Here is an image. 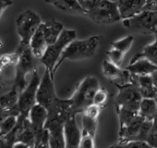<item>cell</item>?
I'll list each match as a JSON object with an SVG mask.
<instances>
[{
	"mask_svg": "<svg viewBox=\"0 0 157 148\" xmlns=\"http://www.w3.org/2000/svg\"><path fill=\"white\" fill-rule=\"evenodd\" d=\"M48 116L44 128L49 130L50 147L51 148H65L64 125L70 116H75L72 111L70 98L61 99L56 97L53 105L47 109Z\"/></svg>",
	"mask_w": 157,
	"mask_h": 148,
	"instance_id": "1",
	"label": "cell"
},
{
	"mask_svg": "<svg viewBox=\"0 0 157 148\" xmlns=\"http://www.w3.org/2000/svg\"><path fill=\"white\" fill-rule=\"evenodd\" d=\"M101 40H102L101 35H94L86 39H81V40L75 39L72 42H70L63 51L56 65L55 66L54 75L65 60L76 61V60H83L93 57L96 54L99 48Z\"/></svg>",
	"mask_w": 157,
	"mask_h": 148,
	"instance_id": "2",
	"label": "cell"
},
{
	"mask_svg": "<svg viewBox=\"0 0 157 148\" xmlns=\"http://www.w3.org/2000/svg\"><path fill=\"white\" fill-rule=\"evenodd\" d=\"M100 88V84L95 76L85 77L78 84L77 90L70 97L72 111L76 116L82 114L94 102V97L97 90Z\"/></svg>",
	"mask_w": 157,
	"mask_h": 148,
	"instance_id": "3",
	"label": "cell"
},
{
	"mask_svg": "<svg viewBox=\"0 0 157 148\" xmlns=\"http://www.w3.org/2000/svg\"><path fill=\"white\" fill-rule=\"evenodd\" d=\"M41 24L42 21L40 16L33 10H27L19 15L16 20V28L21 42L16 50L17 56L30 46L31 39Z\"/></svg>",
	"mask_w": 157,
	"mask_h": 148,
	"instance_id": "4",
	"label": "cell"
},
{
	"mask_svg": "<svg viewBox=\"0 0 157 148\" xmlns=\"http://www.w3.org/2000/svg\"><path fill=\"white\" fill-rule=\"evenodd\" d=\"M77 37V33L73 30L64 29L58 39L48 45L44 55L40 59L41 62L44 65L45 68L49 69L51 74L54 76V68L56 65L60 56L62 55L65 48L68 45L70 42L75 40Z\"/></svg>",
	"mask_w": 157,
	"mask_h": 148,
	"instance_id": "5",
	"label": "cell"
},
{
	"mask_svg": "<svg viewBox=\"0 0 157 148\" xmlns=\"http://www.w3.org/2000/svg\"><path fill=\"white\" fill-rule=\"evenodd\" d=\"M85 16L101 25L113 24L122 20L117 1L114 2L111 0H101L93 10L86 13Z\"/></svg>",
	"mask_w": 157,
	"mask_h": 148,
	"instance_id": "6",
	"label": "cell"
},
{
	"mask_svg": "<svg viewBox=\"0 0 157 148\" xmlns=\"http://www.w3.org/2000/svg\"><path fill=\"white\" fill-rule=\"evenodd\" d=\"M123 25L140 34H154L157 29V11L143 10L129 19L123 20Z\"/></svg>",
	"mask_w": 157,
	"mask_h": 148,
	"instance_id": "7",
	"label": "cell"
},
{
	"mask_svg": "<svg viewBox=\"0 0 157 148\" xmlns=\"http://www.w3.org/2000/svg\"><path fill=\"white\" fill-rule=\"evenodd\" d=\"M117 88L118 93L115 98L116 110L117 111L122 108H128L139 112L140 102L143 97L138 87L133 83H129Z\"/></svg>",
	"mask_w": 157,
	"mask_h": 148,
	"instance_id": "8",
	"label": "cell"
},
{
	"mask_svg": "<svg viewBox=\"0 0 157 148\" xmlns=\"http://www.w3.org/2000/svg\"><path fill=\"white\" fill-rule=\"evenodd\" d=\"M41 82V77L38 73V69L34 68L33 70V75L30 83L24 90L20 94L18 106L20 108V115L29 118V113L31 108L37 103L36 102V94L38 90L39 84Z\"/></svg>",
	"mask_w": 157,
	"mask_h": 148,
	"instance_id": "9",
	"label": "cell"
},
{
	"mask_svg": "<svg viewBox=\"0 0 157 148\" xmlns=\"http://www.w3.org/2000/svg\"><path fill=\"white\" fill-rule=\"evenodd\" d=\"M33 57H35L31 50V47L24 49L19 56L16 65V73L13 85L21 93L27 86L26 75L34 69Z\"/></svg>",
	"mask_w": 157,
	"mask_h": 148,
	"instance_id": "10",
	"label": "cell"
},
{
	"mask_svg": "<svg viewBox=\"0 0 157 148\" xmlns=\"http://www.w3.org/2000/svg\"><path fill=\"white\" fill-rule=\"evenodd\" d=\"M56 97L57 96L56 95L54 84V76L51 74L49 69L45 68L38 86L36 94V102L37 104H40L48 109L53 105Z\"/></svg>",
	"mask_w": 157,
	"mask_h": 148,
	"instance_id": "11",
	"label": "cell"
},
{
	"mask_svg": "<svg viewBox=\"0 0 157 148\" xmlns=\"http://www.w3.org/2000/svg\"><path fill=\"white\" fill-rule=\"evenodd\" d=\"M102 71L104 76L117 87H120L131 83L130 72L115 65L110 60H105L102 64Z\"/></svg>",
	"mask_w": 157,
	"mask_h": 148,
	"instance_id": "12",
	"label": "cell"
},
{
	"mask_svg": "<svg viewBox=\"0 0 157 148\" xmlns=\"http://www.w3.org/2000/svg\"><path fill=\"white\" fill-rule=\"evenodd\" d=\"M48 116V110L44 107H43L40 104H35L30 110L29 113V119L32 125V128L34 132L35 136V147L37 143L39 142L44 130V126L45 122L47 119Z\"/></svg>",
	"mask_w": 157,
	"mask_h": 148,
	"instance_id": "13",
	"label": "cell"
},
{
	"mask_svg": "<svg viewBox=\"0 0 157 148\" xmlns=\"http://www.w3.org/2000/svg\"><path fill=\"white\" fill-rule=\"evenodd\" d=\"M75 118L76 116H70L64 125V135L67 148L80 147L82 130L78 128Z\"/></svg>",
	"mask_w": 157,
	"mask_h": 148,
	"instance_id": "14",
	"label": "cell"
},
{
	"mask_svg": "<svg viewBox=\"0 0 157 148\" xmlns=\"http://www.w3.org/2000/svg\"><path fill=\"white\" fill-rule=\"evenodd\" d=\"M117 3L121 19L123 21L143 11L147 0H117Z\"/></svg>",
	"mask_w": 157,
	"mask_h": 148,
	"instance_id": "15",
	"label": "cell"
},
{
	"mask_svg": "<svg viewBox=\"0 0 157 148\" xmlns=\"http://www.w3.org/2000/svg\"><path fill=\"white\" fill-rule=\"evenodd\" d=\"M131 83L138 87L143 98H154L157 95L151 75H131Z\"/></svg>",
	"mask_w": 157,
	"mask_h": 148,
	"instance_id": "16",
	"label": "cell"
},
{
	"mask_svg": "<svg viewBox=\"0 0 157 148\" xmlns=\"http://www.w3.org/2000/svg\"><path fill=\"white\" fill-rule=\"evenodd\" d=\"M131 75H151L157 70V66L145 57L132 58L129 65L125 68Z\"/></svg>",
	"mask_w": 157,
	"mask_h": 148,
	"instance_id": "17",
	"label": "cell"
},
{
	"mask_svg": "<svg viewBox=\"0 0 157 148\" xmlns=\"http://www.w3.org/2000/svg\"><path fill=\"white\" fill-rule=\"evenodd\" d=\"M48 45H49L46 41V38L44 36L43 27L41 24L40 27L37 29V31L35 32V33L33 34V36L31 39V42H30L31 50L36 58L41 59L43 57V56L44 55Z\"/></svg>",
	"mask_w": 157,
	"mask_h": 148,
	"instance_id": "18",
	"label": "cell"
},
{
	"mask_svg": "<svg viewBox=\"0 0 157 148\" xmlns=\"http://www.w3.org/2000/svg\"><path fill=\"white\" fill-rule=\"evenodd\" d=\"M43 31L48 45L55 43L64 30V26L58 21L52 19L45 22H42Z\"/></svg>",
	"mask_w": 157,
	"mask_h": 148,
	"instance_id": "19",
	"label": "cell"
},
{
	"mask_svg": "<svg viewBox=\"0 0 157 148\" xmlns=\"http://www.w3.org/2000/svg\"><path fill=\"white\" fill-rule=\"evenodd\" d=\"M144 119H145L144 118H142L140 114H138L123 131L118 132L119 137H118L117 143H123L128 141L134 140V138L137 136Z\"/></svg>",
	"mask_w": 157,
	"mask_h": 148,
	"instance_id": "20",
	"label": "cell"
},
{
	"mask_svg": "<svg viewBox=\"0 0 157 148\" xmlns=\"http://www.w3.org/2000/svg\"><path fill=\"white\" fill-rule=\"evenodd\" d=\"M54 6L67 13L78 14V15H86V11L82 7L78 0H58Z\"/></svg>",
	"mask_w": 157,
	"mask_h": 148,
	"instance_id": "21",
	"label": "cell"
},
{
	"mask_svg": "<svg viewBox=\"0 0 157 148\" xmlns=\"http://www.w3.org/2000/svg\"><path fill=\"white\" fill-rule=\"evenodd\" d=\"M139 114L148 120H153L157 116V105L154 98H142L139 108Z\"/></svg>",
	"mask_w": 157,
	"mask_h": 148,
	"instance_id": "22",
	"label": "cell"
},
{
	"mask_svg": "<svg viewBox=\"0 0 157 148\" xmlns=\"http://www.w3.org/2000/svg\"><path fill=\"white\" fill-rule=\"evenodd\" d=\"M145 57L151 63L157 66V33H154V40L152 43L146 45L142 52L136 54L132 58Z\"/></svg>",
	"mask_w": 157,
	"mask_h": 148,
	"instance_id": "23",
	"label": "cell"
},
{
	"mask_svg": "<svg viewBox=\"0 0 157 148\" xmlns=\"http://www.w3.org/2000/svg\"><path fill=\"white\" fill-rule=\"evenodd\" d=\"M20 91L13 85L11 90L0 96V106L4 108H10L18 105Z\"/></svg>",
	"mask_w": 157,
	"mask_h": 148,
	"instance_id": "24",
	"label": "cell"
},
{
	"mask_svg": "<svg viewBox=\"0 0 157 148\" xmlns=\"http://www.w3.org/2000/svg\"><path fill=\"white\" fill-rule=\"evenodd\" d=\"M118 119H119V132L123 131L127 126L132 121V119L139 114V112L128 109V108H122L117 111Z\"/></svg>",
	"mask_w": 157,
	"mask_h": 148,
	"instance_id": "25",
	"label": "cell"
},
{
	"mask_svg": "<svg viewBox=\"0 0 157 148\" xmlns=\"http://www.w3.org/2000/svg\"><path fill=\"white\" fill-rule=\"evenodd\" d=\"M133 42H134V37L132 35H127V36L123 37L122 39L112 42L111 47L117 48V49L120 50L121 52L127 54L129 51V49L131 48Z\"/></svg>",
	"mask_w": 157,
	"mask_h": 148,
	"instance_id": "26",
	"label": "cell"
},
{
	"mask_svg": "<svg viewBox=\"0 0 157 148\" xmlns=\"http://www.w3.org/2000/svg\"><path fill=\"white\" fill-rule=\"evenodd\" d=\"M97 120L98 119H94L85 114H82V131L89 133L95 137L96 130H97Z\"/></svg>",
	"mask_w": 157,
	"mask_h": 148,
	"instance_id": "27",
	"label": "cell"
},
{
	"mask_svg": "<svg viewBox=\"0 0 157 148\" xmlns=\"http://www.w3.org/2000/svg\"><path fill=\"white\" fill-rule=\"evenodd\" d=\"M17 121H18L17 116H10L0 123V132L2 133V135L5 136L9 134L15 128Z\"/></svg>",
	"mask_w": 157,
	"mask_h": 148,
	"instance_id": "28",
	"label": "cell"
},
{
	"mask_svg": "<svg viewBox=\"0 0 157 148\" xmlns=\"http://www.w3.org/2000/svg\"><path fill=\"white\" fill-rule=\"evenodd\" d=\"M106 55L108 56V60H110L112 63H114L115 65L120 67L123 63L124 57H125V53L121 52L120 50L111 47V49H109L106 52Z\"/></svg>",
	"mask_w": 157,
	"mask_h": 148,
	"instance_id": "29",
	"label": "cell"
},
{
	"mask_svg": "<svg viewBox=\"0 0 157 148\" xmlns=\"http://www.w3.org/2000/svg\"><path fill=\"white\" fill-rule=\"evenodd\" d=\"M152 128V120H148V119H144L137 136L134 138V140L137 141H144L146 142L151 130Z\"/></svg>",
	"mask_w": 157,
	"mask_h": 148,
	"instance_id": "30",
	"label": "cell"
},
{
	"mask_svg": "<svg viewBox=\"0 0 157 148\" xmlns=\"http://www.w3.org/2000/svg\"><path fill=\"white\" fill-rule=\"evenodd\" d=\"M108 97H109L108 92L105 89L100 87L97 90V92L95 93V95H94L93 104H95L97 106H100L102 107H105V104H106V102L108 100Z\"/></svg>",
	"mask_w": 157,
	"mask_h": 148,
	"instance_id": "31",
	"label": "cell"
},
{
	"mask_svg": "<svg viewBox=\"0 0 157 148\" xmlns=\"http://www.w3.org/2000/svg\"><path fill=\"white\" fill-rule=\"evenodd\" d=\"M111 147H124V148H151L149 143L144 141H137V140H130L123 143L114 144Z\"/></svg>",
	"mask_w": 157,
	"mask_h": 148,
	"instance_id": "32",
	"label": "cell"
},
{
	"mask_svg": "<svg viewBox=\"0 0 157 148\" xmlns=\"http://www.w3.org/2000/svg\"><path fill=\"white\" fill-rule=\"evenodd\" d=\"M81 148H94L95 147L94 144V136L82 131V139L80 142Z\"/></svg>",
	"mask_w": 157,
	"mask_h": 148,
	"instance_id": "33",
	"label": "cell"
},
{
	"mask_svg": "<svg viewBox=\"0 0 157 148\" xmlns=\"http://www.w3.org/2000/svg\"><path fill=\"white\" fill-rule=\"evenodd\" d=\"M101 0H78V2L82 5V7L84 9V10L86 11V13L93 10Z\"/></svg>",
	"mask_w": 157,
	"mask_h": 148,
	"instance_id": "34",
	"label": "cell"
},
{
	"mask_svg": "<svg viewBox=\"0 0 157 148\" xmlns=\"http://www.w3.org/2000/svg\"><path fill=\"white\" fill-rule=\"evenodd\" d=\"M11 5H13L12 0H0V19H1L3 12Z\"/></svg>",
	"mask_w": 157,
	"mask_h": 148,
	"instance_id": "35",
	"label": "cell"
},
{
	"mask_svg": "<svg viewBox=\"0 0 157 148\" xmlns=\"http://www.w3.org/2000/svg\"><path fill=\"white\" fill-rule=\"evenodd\" d=\"M144 10L157 11V0H147Z\"/></svg>",
	"mask_w": 157,
	"mask_h": 148,
	"instance_id": "36",
	"label": "cell"
},
{
	"mask_svg": "<svg viewBox=\"0 0 157 148\" xmlns=\"http://www.w3.org/2000/svg\"><path fill=\"white\" fill-rule=\"evenodd\" d=\"M151 77H152V80H153L154 85H155V87H156V89H157V70L151 74Z\"/></svg>",
	"mask_w": 157,
	"mask_h": 148,
	"instance_id": "37",
	"label": "cell"
},
{
	"mask_svg": "<svg viewBox=\"0 0 157 148\" xmlns=\"http://www.w3.org/2000/svg\"><path fill=\"white\" fill-rule=\"evenodd\" d=\"M44 3L46 4H51V5H54L55 3H56L58 0H44Z\"/></svg>",
	"mask_w": 157,
	"mask_h": 148,
	"instance_id": "38",
	"label": "cell"
},
{
	"mask_svg": "<svg viewBox=\"0 0 157 148\" xmlns=\"http://www.w3.org/2000/svg\"><path fill=\"white\" fill-rule=\"evenodd\" d=\"M2 142H3V135L0 132V146H2Z\"/></svg>",
	"mask_w": 157,
	"mask_h": 148,
	"instance_id": "39",
	"label": "cell"
},
{
	"mask_svg": "<svg viewBox=\"0 0 157 148\" xmlns=\"http://www.w3.org/2000/svg\"><path fill=\"white\" fill-rule=\"evenodd\" d=\"M154 99H155V102H156V105H157V95H155V97H154Z\"/></svg>",
	"mask_w": 157,
	"mask_h": 148,
	"instance_id": "40",
	"label": "cell"
},
{
	"mask_svg": "<svg viewBox=\"0 0 157 148\" xmlns=\"http://www.w3.org/2000/svg\"><path fill=\"white\" fill-rule=\"evenodd\" d=\"M1 45H2V43H1V42H0V47H1Z\"/></svg>",
	"mask_w": 157,
	"mask_h": 148,
	"instance_id": "41",
	"label": "cell"
},
{
	"mask_svg": "<svg viewBox=\"0 0 157 148\" xmlns=\"http://www.w3.org/2000/svg\"><path fill=\"white\" fill-rule=\"evenodd\" d=\"M155 33H157V29H156V32H155Z\"/></svg>",
	"mask_w": 157,
	"mask_h": 148,
	"instance_id": "42",
	"label": "cell"
}]
</instances>
